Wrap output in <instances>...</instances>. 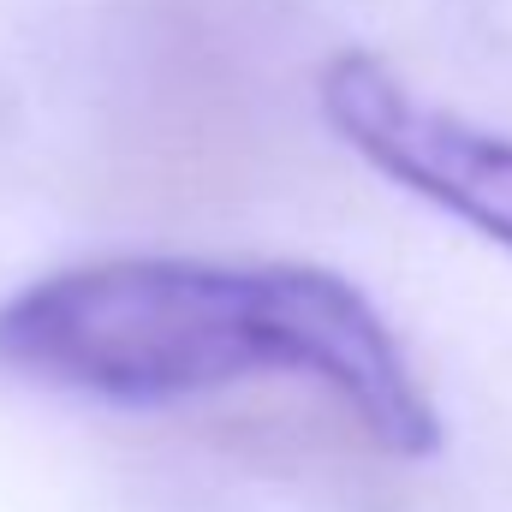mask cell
Here are the masks:
<instances>
[{"mask_svg": "<svg viewBox=\"0 0 512 512\" xmlns=\"http://www.w3.org/2000/svg\"><path fill=\"white\" fill-rule=\"evenodd\" d=\"M316 102L358 161L512 256V137L423 102L387 60L364 48H346L322 66Z\"/></svg>", "mask_w": 512, "mask_h": 512, "instance_id": "obj_2", "label": "cell"}, {"mask_svg": "<svg viewBox=\"0 0 512 512\" xmlns=\"http://www.w3.org/2000/svg\"><path fill=\"white\" fill-rule=\"evenodd\" d=\"M0 370L137 411L298 382L387 459L441 447V417L382 310L316 262L96 256L54 268L0 304Z\"/></svg>", "mask_w": 512, "mask_h": 512, "instance_id": "obj_1", "label": "cell"}]
</instances>
